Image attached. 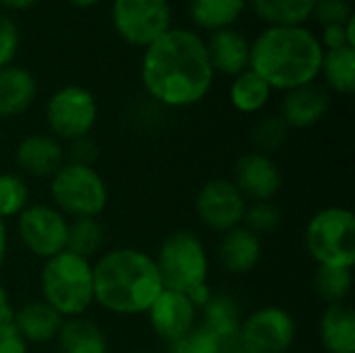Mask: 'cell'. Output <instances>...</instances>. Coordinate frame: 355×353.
<instances>
[{
	"instance_id": "6da1fadb",
	"label": "cell",
	"mask_w": 355,
	"mask_h": 353,
	"mask_svg": "<svg viewBox=\"0 0 355 353\" xmlns=\"http://www.w3.org/2000/svg\"><path fill=\"white\" fill-rule=\"evenodd\" d=\"M146 94L168 108H187L202 102L214 83L206 40L187 27H171L141 56Z\"/></svg>"
},
{
	"instance_id": "7a4b0ae2",
	"label": "cell",
	"mask_w": 355,
	"mask_h": 353,
	"mask_svg": "<svg viewBox=\"0 0 355 353\" xmlns=\"http://www.w3.org/2000/svg\"><path fill=\"white\" fill-rule=\"evenodd\" d=\"M324 50L318 35L306 25L264 27L250 40V69L258 73L270 89L289 92L320 77Z\"/></svg>"
},
{
	"instance_id": "3957f363",
	"label": "cell",
	"mask_w": 355,
	"mask_h": 353,
	"mask_svg": "<svg viewBox=\"0 0 355 353\" xmlns=\"http://www.w3.org/2000/svg\"><path fill=\"white\" fill-rule=\"evenodd\" d=\"M94 304L110 314H146L164 289L154 256L135 248H116L94 264Z\"/></svg>"
},
{
	"instance_id": "277c9868",
	"label": "cell",
	"mask_w": 355,
	"mask_h": 353,
	"mask_svg": "<svg viewBox=\"0 0 355 353\" xmlns=\"http://www.w3.org/2000/svg\"><path fill=\"white\" fill-rule=\"evenodd\" d=\"M40 289L42 300L62 318L85 316L94 306L92 260L79 258L67 250L44 260L40 270Z\"/></svg>"
},
{
	"instance_id": "5b68a950",
	"label": "cell",
	"mask_w": 355,
	"mask_h": 353,
	"mask_svg": "<svg viewBox=\"0 0 355 353\" xmlns=\"http://www.w3.org/2000/svg\"><path fill=\"white\" fill-rule=\"evenodd\" d=\"M164 289L189 295L208 279V254L204 241L189 229L168 233L154 256Z\"/></svg>"
},
{
	"instance_id": "8992f818",
	"label": "cell",
	"mask_w": 355,
	"mask_h": 353,
	"mask_svg": "<svg viewBox=\"0 0 355 353\" xmlns=\"http://www.w3.org/2000/svg\"><path fill=\"white\" fill-rule=\"evenodd\" d=\"M310 258L318 266L354 268L355 264V216L343 206L318 210L304 233Z\"/></svg>"
},
{
	"instance_id": "52a82bcc",
	"label": "cell",
	"mask_w": 355,
	"mask_h": 353,
	"mask_svg": "<svg viewBox=\"0 0 355 353\" xmlns=\"http://www.w3.org/2000/svg\"><path fill=\"white\" fill-rule=\"evenodd\" d=\"M50 198L67 218H98L108 206V187L94 166L64 162L50 179Z\"/></svg>"
},
{
	"instance_id": "ba28073f",
	"label": "cell",
	"mask_w": 355,
	"mask_h": 353,
	"mask_svg": "<svg viewBox=\"0 0 355 353\" xmlns=\"http://www.w3.org/2000/svg\"><path fill=\"white\" fill-rule=\"evenodd\" d=\"M110 23L123 42L146 50L173 27V8L168 0H112Z\"/></svg>"
},
{
	"instance_id": "9c48e42d",
	"label": "cell",
	"mask_w": 355,
	"mask_h": 353,
	"mask_svg": "<svg viewBox=\"0 0 355 353\" xmlns=\"http://www.w3.org/2000/svg\"><path fill=\"white\" fill-rule=\"evenodd\" d=\"M98 121V102L94 94L77 83L58 87L46 102V123L58 141L87 137Z\"/></svg>"
},
{
	"instance_id": "30bf717a",
	"label": "cell",
	"mask_w": 355,
	"mask_h": 353,
	"mask_svg": "<svg viewBox=\"0 0 355 353\" xmlns=\"http://www.w3.org/2000/svg\"><path fill=\"white\" fill-rule=\"evenodd\" d=\"M297 335L295 318L279 306H264L241 320L239 350L245 353H285Z\"/></svg>"
},
{
	"instance_id": "8fae6325",
	"label": "cell",
	"mask_w": 355,
	"mask_h": 353,
	"mask_svg": "<svg viewBox=\"0 0 355 353\" xmlns=\"http://www.w3.org/2000/svg\"><path fill=\"white\" fill-rule=\"evenodd\" d=\"M69 218L48 204H29L17 216V235L35 258L48 260L67 250Z\"/></svg>"
},
{
	"instance_id": "7c38bea8",
	"label": "cell",
	"mask_w": 355,
	"mask_h": 353,
	"mask_svg": "<svg viewBox=\"0 0 355 353\" xmlns=\"http://www.w3.org/2000/svg\"><path fill=\"white\" fill-rule=\"evenodd\" d=\"M248 200L231 179H210L196 196V214L214 233H227L243 223Z\"/></svg>"
},
{
	"instance_id": "4fadbf2b",
	"label": "cell",
	"mask_w": 355,
	"mask_h": 353,
	"mask_svg": "<svg viewBox=\"0 0 355 353\" xmlns=\"http://www.w3.org/2000/svg\"><path fill=\"white\" fill-rule=\"evenodd\" d=\"M146 314L150 329L166 345L179 341L198 327V308L185 293L173 289H162Z\"/></svg>"
},
{
	"instance_id": "5bb4252c",
	"label": "cell",
	"mask_w": 355,
	"mask_h": 353,
	"mask_svg": "<svg viewBox=\"0 0 355 353\" xmlns=\"http://www.w3.org/2000/svg\"><path fill=\"white\" fill-rule=\"evenodd\" d=\"M231 181L248 202H272L281 191L283 175L272 156L254 150L237 158Z\"/></svg>"
},
{
	"instance_id": "9a60e30c",
	"label": "cell",
	"mask_w": 355,
	"mask_h": 353,
	"mask_svg": "<svg viewBox=\"0 0 355 353\" xmlns=\"http://www.w3.org/2000/svg\"><path fill=\"white\" fill-rule=\"evenodd\" d=\"M202 314L200 327L214 337L220 352L229 353L239 350L241 331V308L237 300L229 293H212L210 300L198 310Z\"/></svg>"
},
{
	"instance_id": "2e32d148",
	"label": "cell",
	"mask_w": 355,
	"mask_h": 353,
	"mask_svg": "<svg viewBox=\"0 0 355 353\" xmlns=\"http://www.w3.org/2000/svg\"><path fill=\"white\" fill-rule=\"evenodd\" d=\"M331 108V94L318 83H308L285 92L281 102V119L289 129H310L318 125Z\"/></svg>"
},
{
	"instance_id": "e0dca14e",
	"label": "cell",
	"mask_w": 355,
	"mask_h": 353,
	"mask_svg": "<svg viewBox=\"0 0 355 353\" xmlns=\"http://www.w3.org/2000/svg\"><path fill=\"white\" fill-rule=\"evenodd\" d=\"M15 160L25 175L42 179H52L67 162L62 144L46 133H31L23 137L17 146Z\"/></svg>"
},
{
	"instance_id": "ac0fdd59",
	"label": "cell",
	"mask_w": 355,
	"mask_h": 353,
	"mask_svg": "<svg viewBox=\"0 0 355 353\" xmlns=\"http://www.w3.org/2000/svg\"><path fill=\"white\" fill-rule=\"evenodd\" d=\"M216 258L220 266L231 273V275H250L262 258V239L248 231L243 225L223 233L218 248H216Z\"/></svg>"
},
{
	"instance_id": "d6986e66",
	"label": "cell",
	"mask_w": 355,
	"mask_h": 353,
	"mask_svg": "<svg viewBox=\"0 0 355 353\" xmlns=\"http://www.w3.org/2000/svg\"><path fill=\"white\" fill-rule=\"evenodd\" d=\"M206 50L214 73L237 77L250 69V40L235 27H227L210 33Z\"/></svg>"
},
{
	"instance_id": "ffe728a7",
	"label": "cell",
	"mask_w": 355,
	"mask_h": 353,
	"mask_svg": "<svg viewBox=\"0 0 355 353\" xmlns=\"http://www.w3.org/2000/svg\"><path fill=\"white\" fill-rule=\"evenodd\" d=\"M62 320L64 318L44 300H31L12 312L10 322L27 345H46L50 341H56Z\"/></svg>"
},
{
	"instance_id": "44dd1931",
	"label": "cell",
	"mask_w": 355,
	"mask_h": 353,
	"mask_svg": "<svg viewBox=\"0 0 355 353\" xmlns=\"http://www.w3.org/2000/svg\"><path fill=\"white\" fill-rule=\"evenodd\" d=\"M37 96V81L31 71L19 64L0 69V119H15L29 110Z\"/></svg>"
},
{
	"instance_id": "7402d4cb",
	"label": "cell",
	"mask_w": 355,
	"mask_h": 353,
	"mask_svg": "<svg viewBox=\"0 0 355 353\" xmlns=\"http://www.w3.org/2000/svg\"><path fill=\"white\" fill-rule=\"evenodd\" d=\"M320 345L327 353H355V312L347 302L329 304L320 318Z\"/></svg>"
},
{
	"instance_id": "603a6c76",
	"label": "cell",
	"mask_w": 355,
	"mask_h": 353,
	"mask_svg": "<svg viewBox=\"0 0 355 353\" xmlns=\"http://www.w3.org/2000/svg\"><path fill=\"white\" fill-rule=\"evenodd\" d=\"M248 0H187V17L200 31H220L233 27L245 12Z\"/></svg>"
},
{
	"instance_id": "cb8c5ba5",
	"label": "cell",
	"mask_w": 355,
	"mask_h": 353,
	"mask_svg": "<svg viewBox=\"0 0 355 353\" xmlns=\"http://www.w3.org/2000/svg\"><path fill=\"white\" fill-rule=\"evenodd\" d=\"M58 353H108L104 331L85 316L64 318L56 335Z\"/></svg>"
},
{
	"instance_id": "d4e9b609",
	"label": "cell",
	"mask_w": 355,
	"mask_h": 353,
	"mask_svg": "<svg viewBox=\"0 0 355 353\" xmlns=\"http://www.w3.org/2000/svg\"><path fill=\"white\" fill-rule=\"evenodd\" d=\"M316 0H248L254 15L266 27H297L312 19Z\"/></svg>"
},
{
	"instance_id": "484cf974",
	"label": "cell",
	"mask_w": 355,
	"mask_h": 353,
	"mask_svg": "<svg viewBox=\"0 0 355 353\" xmlns=\"http://www.w3.org/2000/svg\"><path fill=\"white\" fill-rule=\"evenodd\" d=\"M272 89L270 85L252 69L233 77L229 87V100L235 110L241 114H256L270 102Z\"/></svg>"
},
{
	"instance_id": "4316f807",
	"label": "cell",
	"mask_w": 355,
	"mask_h": 353,
	"mask_svg": "<svg viewBox=\"0 0 355 353\" xmlns=\"http://www.w3.org/2000/svg\"><path fill=\"white\" fill-rule=\"evenodd\" d=\"M320 75L327 83V89L339 96H352L355 92V48L324 52Z\"/></svg>"
},
{
	"instance_id": "83f0119b",
	"label": "cell",
	"mask_w": 355,
	"mask_h": 353,
	"mask_svg": "<svg viewBox=\"0 0 355 353\" xmlns=\"http://www.w3.org/2000/svg\"><path fill=\"white\" fill-rule=\"evenodd\" d=\"M104 227L98 218H71L67 229V252L92 260L104 248Z\"/></svg>"
},
{
	"instance_id": "f1b7e54d",
	"label": "cell",
	"mask_w": 355,
	"mask_h": 353,
	"mask_svg": "<svg viewBox=\"0 0 355 353\" xmlns=\"http://www.w3.org/2000/svg\"><path fill=\"white\" fill-rule=\"evenodd\" d=\"M354 287V273L352 268H335V266H318L312 277L314 293L329 304L345 302Z\"/></svg>"
},
{
	"instance_id": "f546056e",
	"label": "cell",
	"mask_w": 355,
	"mask_h": 353,
	"mask_svg": "<svg viewBox=\"0 0 355 353\" xmlns=\"http://www.w3.org/2000/svg\"><path fill=\"white\" fill-rule=\"evenodd\" d=\"M29 206V187L21 175L0 173V218H17Z\"/></svg>"
},
{
	"instance_id": "4dcf8cb0",
	"label": "cell",
	"mask_w": 355,
	"mask_h": 353,
	"mask_svg": "<svg viewBox=\"0 0 355 353\" xmlns=\"http://www.w3.org/2000/svg\"><path fill=\"white\" fill-rule=\"evenodd\" d=\"M287 137H289V127L279 114L262 117L252 129V141L256 146V152H262L268 156L277 152L279 148H283Z\"/></svg>"
},
{
	"instance_id": "1f68e13d",
	"label": "cell",
	"mask_w": 355,
	"mask_h": 353,
	"mask_svg": "<svg viewBox=\"0 0 355 353\" xmlns=\"http://www.w3.org/2000/svg\"><path fill=\"white\" fill-rule=\"evenodd\" d=\"M281 221H283V214H281L277 204H272V202H248L241 225L260 237V235L275 233L279 229Z\"/></svg>"
},
{
	"instance_id": "d6a6232c",
	"label": "cell",
	"mask_w": 355,
	"mask_h": 353,
	"mask_svg": "<svg viewBox=\"0 0 355 353\" xmlns=\"http://www.w3.org/2000/svg\"><path fill=\"white\" fill-rule=\"evenodd\" d=\"M354 17V8L349 0H316L312 19L324 25H343Z\"/></svg>"
},
{
	"instance_id": "836d02e7",
	"label": "cell",
	"mask_w": 355,
	"mask_h": 353,
	"mask_svg": "<svg viewBox=\"0 0 355 353\" xmlns=\"http://www.w3.org/2000/svg\"><path fill=\"white\" fill-rule=\"evenodd\" d=\"M166 353H223L218 343L214 341V337L210 333H206L200 325L187 333L185 337H181L179 341L168 345Z\"/></svg>"
},
{
	"instance_id": "e575fe53",
	"label": "cell",
	"mask_w": 355,
	"mask_h": 353,
	"mask_svg": "<svg viewBox=\"0 0 355 353\" xmlns=\"http://www.w3.org/2000/svg\"><path fill=\"white\" fill-rule=\"evenodd\" d=\"M21 46V31L12 17L0 12V69L12 64Z\"/></svg>"
},
{
	"instance_id": "d590c367",
	"label": "cell",
	"mask_w": 355,
	"mask_h": 353,
	"mask_svg": "<svg viewBox=\"0 0 355 353\" xmlns=\"http://www.w3.org/2000/svg\"><path fill=\"white\" fill-rule=\"evenodd\" d=\"M64 158H67V162H73V164L94 166V162L98 158V146L89 135L79 137L75 141H69V150L64 152Z\"/></svg>"
},
{
	"instance_id": "8d00e7d4",
	"label": "cell",
	"mask_w": 355,
	"mask_h": 353,
	"mask_svg": "<svg viewBox=\"0 0 355 353\" xmlns=\"http://www.w3.org/2000/svg\"><path fill=\"white\" fill-rule=\"evenodd\" d=\"M318 40H320V46H322L324 52L339 50V48H354L349 37H347L345 23L343 25H324L322 27V35Z\"/></svg>"
},
{
	"instance_id": "74e56055",
	"label": "cell",
	"mask_w": 355,
	"mask_h": 353,
	"mask_svg": "<svg viewBox=\"0 0 355 353\" xmlns=\"http://www.w3.org/2000/svg\"><path fill=\"white\" fill-rule=\"evenodd\" d=\"M0 353H29V345L12 327V322L0 325Z\"/></svg>"
},
{
	"instance_id": "f35d334b",
	"label": "cell",
	"mask_w": 355,
	"mask_h": 353,
	"mask_svg": "<svg viewBox=\"0 0 355 353\" xmlns=\"http://www.w3.org/2000/svg\"><path fill=\"white\" fill-rule=\"evenodd\" d=\"M12 304H10V298L6 293V289L0 285V325H6L12 320Z\"/></svg>"
},
{
	"instance_id": "ab89813d",
	"label": "cell",
	"mask_w": 355,
	"mask_h": 353,
	"mask_svg": "<svg viewBox=\"0 0 355 353\" xmlns=\"http://www.w3.org/2000/svg\"><path fill=\"white\" fill-rule=\"evenodd\" d=\"M40 0H0V6L8 10H29L37 4Z\"/></svg>"
},
{
	"instance_id": "60d3db41",
	"label": "cell",
	"mask_w": 355,
	"mask_h": 353,
	"mask_svg": "<svg viewBox=\"0 0 355 353\" xmlns=\"http://www.w3.org/2000/svg\"><path fill=\"white\" fill-rule=\"evenodd\" d=\"M6 250H8V233H6V223L0 218V266L6 260Z\"/></svg>"
},
{
	"instance_id": "b9f144b4",
	"label": "cell",
	"mask_w": 355,
	"mask_h": 353,
	"mask_svg": "<svg viewBox=\"0 0 355 353\" xmlns=\"http://www.w3.org/2000/svg\"><path fill=\"white\" fill-rule=\"evenodd\" d=\"M69 4H73L75 8H92V6H96L100 0H67Z\"/></svg>"
},
{
	"instance_id": "7bdbcfd3",
	"label": "cell",
	"mask_w": 355,
	"mask_h": 353,
	"mask_svg": "<svg viewBox=\"0 0 355 353\" xmlns=\"http://www.w3.org/2000/svg\"><path fill=\"white\" fill-rule=\"evenodd\" d=\"M229 353H245L243 350H235V352H229Z\"/></svg>"
},
{
	"instance_id": "ee69618b",
	"label": "cell",
	"mask_w": 355,
	"mask_h": 353,
	"mask_svg": "<svg viewBox=\"0 0 355 353\" xmlns=\"http://www.w3.org/2000/svg\"><path fill=\"white\" fill-rule=\"evenodd\" d=\"M135 353H152V352H135Z\"/></svg>"
},
{
	"instance_id": "f6af8a7d",
	"label": "cell",
	"mask_w": 355,
	"mask_h": 353,
	"mask_svg": "<svg viewBox=\"0 0 355 353\" xmlns=\"http://www.w3.org/2000/svg\"><path fill=\"white\" fill-rule=\"evenodd\" d=\"M285 353H291V352H285Z\"/></svg>"
}]
</instances>
